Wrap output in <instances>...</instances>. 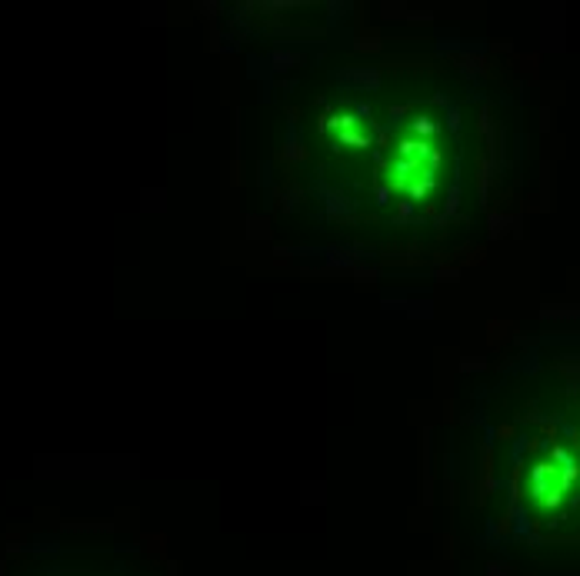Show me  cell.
<instances>
[{"instance_id": "2", "label": "cell", "mask_w": 580, "mask_h": 576, "mask_svg": "<svg viewBox=\"0 0 580 576\" xmlns=\"http://www.w3.org/2000/svg\"><path fill=\"white\" fill-rule=\"evenodd\" d=\"M327 131L334 133V141L344 143V147H354V151H364L371 143V133L361 127V120L354 117H334L327 123Z\"/></svg>"}, {"instance_id": "3", "label": "cell", "mask_w": 580, "mask_h": 576, "mask_svg": "<svg viewBox=\"0 0 580 576\" xmlns=\"http://www.w3.org/2000/svg\"><path fill=\"white\" fill-rule=\"evenodd\" d=\"M414 133H420V137H424V133H428V137H434V133H437V123H430V120H417L414 123Z\"/></svg>"}, {"instance_id": "1", "label": "cell", "mask_w": 580, "mask_h": 576, "mask_svg": "<svg viewBox=\"0 0 580 576\" xmlns=\"http://www.w3.org/2000/svg\"><path fill=\"white\" fill-rule=\"evenodd\" d=\"M437 170H440L437 147L430 141H420V137H407V141L397 143L394 157L387 163V184L394 187L397 194L424 200L437 187Z\"/></svg>"}]
</instances>
